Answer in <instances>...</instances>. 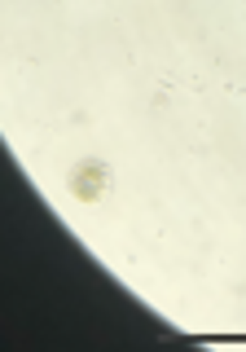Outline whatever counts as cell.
I'll return each instance as SVG.
<instances>
[{
  "label": "cell",
  "instance_id": "6da1fadb",
  "mask_svg": "<svg viewBox=\"0 0 246 352\" xmlns=\"http://www.w3.org/2000/svg\"><path fill=\"white\" fill-rule=\"evenodd\" d=\"M106 185H110V172L102 168V163H80L75 176H71V190L80 194V198H88V203H93V198H102Z\"/></svg>",
  "mask_w": 246,
  "mask_h": 352
}]
</instances>
